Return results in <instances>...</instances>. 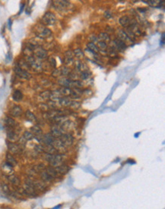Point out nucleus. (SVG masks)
<instances>
[{
	"label": "nucleus",
	"mask_w": 165,
	"mask_h": 209,
	"mask_svg": "<svg viewBox=\"0 0 165 209\" xmlns=\"http://www.w3.org/2000/svg\"><path fill=\"white\" fill-rule=\"evenodd\" d=\"M22 136L24 137V138H25V139H26L27 141H30V140L33 139V138H34V135H33L32 133H31V132H29V131H25V132H24Z\"/></svg>",
	"instance_id": "79ce46f5"
},
{
	"label": "nucleus",
	"mask_w": 165,
	"mask_h": 209,
	"mask_svg": "<svg viewBox=\"0 0 165 209\" xmlns=\"http://www.w3.org/2000/svg\"><path fill=\"white\" fill-rule=\"evenodd\" d=\"M59 91H60L62 96L66 97V96L71 95L72 90L70 88H66V87H63L61 89L59 90Z\"/></svg>",
	"instance_id": "72a5a7b5"
},
{
	"label": "nucleus",
	"mask_w": 165,
	"mask_h": 209,
	"mask_svg": "<svg viewBox=\"0 0 165 209\" xmlns=\"http://www.w3.org/2000/svg\"><path fill=\"white\" fill-rule=\"evenodd\" d=\"M46 171L47 172V174H48L50 177H52L53 179H56L58 177L59 174L57 173L56 169L54 168V167H51V166H50V167H47V168H46Z\"/></svg>",
	"instance_id": "bb28decb"
},
{
	"label": "nucleus",
	"mask_w": 165,
	"mask_h": 209,
	"mask_svg": "<svg viewBox=\"0 0 165 209\" xmlns=\"http://www.w3.org/2000/svg\"><path fill=\"white\" fill-rule=\"evenodd\" d=\"M25 117H26V119L28 121L31 122V123L37 121V118L34 116V114L33 113H31V111H29V110L26 111V113H25Z\"/></svg>",
	"instance_id": "e433bc0d"
},
{
	"label": "nucleus",
	"mask_w": 165,
	"mask_h": 209,
	"mask_svg": "<svg viewBox=\"0 0 165 209\" xmlns=\"http://www.w3.org/2000/svg\"><path fill=\"white\" fill-rule=\"evenodd\" d=\"M6 178L8 180V181L11 183V186L19 187L20 185H21V180H20V179L14 174L10 176H8Z\"/></svg>",
	"instance_id": "2eb2a0df"
},
{
	"label": "nucleus",
	"mask_w": 165,
	"mask_h": 209,
	"mask_svg": "<svg viewBox=\"0 0 165 209\" xmlns=\"http://www.w3.org/2000/svg\"><path fill=\"white\" fill-rule=\"evenodd\" d=\"M161 2H160V1H147V3H148L149 5H153V6H154V5H161V3H160Z\"/></svg>",
	"instance_id": "5fc2aeb1"
},
{
	"label": "nucleus",
	"mask_w": 165,
	"mask_h": 209,
	"mask_svg": "<svg viewBox=\"0 0 165 209\" xmlns=\"http://www.w3.org/2000/svg\"><path fill=\"white\" fill-rule=\"evenodd\" d=\"M74 55L76 58L81 59L84 57V52L81 50V49H76L74 50Z\"/></svg>",
	"instance_id": "ea45409f"
},
{
	"label": "nucleus",
	"mask_w": 165,
	"mask_h": 209,
	"mask_svg": "<svg viewBox=\"0 0 165 209\" xmlns=\"http://www.w3.org/2000/svg\"><path fill=\"white\" fill-rule=\"evenodd\" d=\"M73 62V54L71 51H67L65 53V62L66 65H70Z\"/></svg>",
	"instance_id": "7c9ffc66"
},
{
	"label": "nucleus",
	"mask_w": 165,
	"mask_h": 209,
	"mask_svg": "<svg viewBox=\"0 0 165 209\" xmlns=\"http://www.w3.org/2000/svg\"><path fill=\"white\" fill-rule=\"evenodd\" d=\"M31 132L34 135H43V131L41 129V127L39 126H34L31 129Z\"/></svg>",
	"instance_id": "473e14b6"
},
{
	"label": "nucleus",
	"mask_w": 165,
	"mask_h": 209,
	"mask_svg": "<svg viewBox=\"0 0 165 209\" xmlns=\"http://www.w3.org/2000/svg\"><path fill=\"white\" fill-rule=\"evenodd\" d=\"M57 21V18L53 13L48 11L42 18V22L46 25H53Z\"/></svg>",
	"instance_id": "f03ea898"
},
{
	"label": "nucleus",
	"mask_w": 165,
	"mask_h": 209,
	"mask_svg": "<svg viewBox=\"0 0 165 209\" xmlns=\"http://www.w3.org/2000/svg\"><path fill=\"white\" fill-rule=\"evenodd\" d=\"M6 162L8 164H9L10 165L12 166V167H15V166L18 164V162L15 159V157L11 155V154H6Z\"/></svg>",
	"instance_id": "cd10ccee"
},
{
	"label": "nucleus",
	"mask_w": 165,
	"mask_h": 209,
	"mask_svg": "<svg viewBox=\"0 0 165 209\" xmlns=\"http://www.w3.org/2000/svg\"><path fill=\"white\" fill-rule=\"evenodd\" d=\"M34 151L37 153V154H41V153H44V147L43 144H37L34 147Z\"/></svg>",
	"instance_id": "37998d69"
},
{
	"label": "nucleus",
	"mask_w": 165,
	"mask_h": 209,
	"mask_svg": "<svg viewBox=\"0 0 165 209\" xmlns=\"http://www.w3.org/2000/svg\"><path fill=\"white\" fill-rule=\"evenodd\" d=\"M80 106H81V104H80L79 102H77V101H72L71 104H70V107L72 109H74V110H78V109H79Z\"/></svg>",
	"instance_id": "de8ad7c7"
},
{
	"label": "nucleus",
	"mask_w": 165,
	"mask_h": 209,
	"mask_svg": "<svg viewBox=\"0 0 165 209\" xmlns=\"http://www.w3.org/2000/svg\"><path fill=\"white\" fill-rule=\"evenodd\" d=\"M2 172H3V174H5L6 177L11 175V174H13V172H14L13 167L10 165L9 164H8L6 161H5V162L3 164H2Z\"/></svg>",
	"instance_id": "dca6fc26"
},
{
	"label": "nucleus",
	"mask_w": 165,
	"mask_h": 209,
	"mask_svg": "<svg viewBox=\"0 0 165 209\" xmlns=\"http://www.w3.org/2000/svg\"><path fill=\"white\" fill-rule=\"evenodd\" d=\"M18 66L20 67L21 68H22L23 70H24V71H28V70H31V67L29 66V65L28 64V62L25 61V60H20L19 61V63L18 64Z\"/></svg>",
	"instance_id": "c9c22d12"
},
{
	"label": "nucleus",
	"mask_w": 165,
	"mask_h": 209,
	"mask_svg": "<svg viewBox=\"0 0 165 209\" xmlns=\"http://www.w3.org/2000/svg\"><path fill=\"white\" fill-rule=\"evenodd\" d=\"M12 98H13L14 101H21L23 98L22 93L20 91H18V90H15V91H14L13 94H12Z\"/></svg>",
	"instance_id": "f704fd0d"
},
{
	"label": "nucleus",
	"mask_w": 165,
	"mask_h": 209,
	"mask_svg": "<svg viewBox=\"0 0 165 209\" xmlns=\"http://www.w3.org/2000/svg\"><path fill=\"white\" fill-rule=\"evenodd\" d=\"M56 138H54V137L52 135L50 134V133H47V134L45 135H43L42 138H41L40 142H41V144H43V145L53 144V143L54 140Z\"/></svg>",
	"instance_id": "ddd939ff"
},
{
	"label": "nucleus",
	"mask_w": 165,
	"mask_h": 209,
	"mask_svg": "<svg viewBox=\"0 0 165 209\" xmlns=\"http://www.w3.org/2000/svg\"><path fill=\"white\" fill-rule=\"evenodd\" d=\"M65 132V131L61 128V126L59 125H53L51 127L50 130V134L55 138H60Z\"/></svg>",
	"instance_id": "0eeeda50"
},
{
	"label": "nucleus",
	"mask_w": 165,
	"mask_h": 209,
	"mask_svg": "<svg viewBox=\"0 0 165 209\" xmlns=\"http://www.w3.org/2000/svg\"><path fill=\"white\" fill-rule=\"evenodd\" d=\"M72 101L66 97H62L58 101V104L62 107H70Z\"/></svg>",
	"instance_id": "a878e982"
},
{
	"label": "nucleus",
	"mask_w": 165,
	"mask_h": 209,
	"mask_svg": "<svg viewBox=\"0 0 165 209\" xmlns=\"http://www.w3.org/2000/svg\"><path fill=\"white\" fill-rule=\"evenodd\" d=\"M53 146L55 147L57 152L61 153L62 154H64L67 152V147L59 138H56L54 140L53 143Z\"/></svg>",
	"instance_id": "39448f33"
},
{
	"label": "nucleus",
	"mask_w": 165,
	"mask_h": 209,
	"mask_svg": "<svg viewBox=\"0 0 165 209\" xmlns=\"http://www.w3.org/2000/svg\"><path fill=\"white\" fill-rule=\"evenodd\" d=\"M52 75H53V76H54V77L61 76V74H60V68L54 70V71H53Z\"/></svg>",
	"instance_id": "6e6d98bb"
},
{
	"label": "nucleus",
	"mask_w": 165,
	"mask_h": 209,
	"mask_svg": "<svg viewBox=\"0 0 165 209\" xmlns=\"http://www.w3.org/2000/svg\"><path fill=\"white\" fill-rule=\"evenodd\" d=\"M33 186L35 189L36 191H45L47 188V183H44L42 180H33Z\"/></svg>",
	"instance_id": "9b49d317"
},
{
	"label": "nucleus",
	"mask_w": 165,
	"mask_h": 209,
	"mask_svg": "<svg viewBox=\"0 0 165 209\" xmlns=\"http://www.w3.org/2000/svg\"><path fill=\"white\" fill-rule=\"evenodd\" d=\"M18 146L21 147V149H23V148L25 147V145H26L27 140L25 139L24 137L21 136V137H19V138H18Z\"/></svg>",
	"instance_id": "58836bf2"
},
{
	"label": "nucleus",
	"mask_w": 165,
	"mask_h": 209,
	"mask_svg": "<svg viewBox=\"0 0 165 209\" xmlns=\"http://www.w3.org/2000/svg\"><path fill=\"white\" fill-rule=\"evenodd\" d=\"M117 39L120 41H123V43L126 44V42H130V38L128 36V34H126L124 31L123 30H119L117 32Z\"/></svg>",
	"instance_id": "4468645a"
},
{
	"label": "nucleus",
	"mask_w": 165,
	"mask_h": 209,
	"mask_svg": "<svg viewBox=\"0 0 165 209\" xmlns=\"http://www.w3.org/2000/svg\"><path fill=\"white\" fill-rule=\"evenodd\" d=\"M5 123L6 127H9V128L15 129V127L16 126V123H15V120L12 118H11V117H7L6 118H5Z\"/></svg>",
	"instance_id": "c85d7f7f"
},
{
	"label": "nucleus",
	"mask_w": 165,
	"mask_h": 209,
	"mask_svg": "<svg viewBox=\"0 0 165 209\" xmlns=\"http://www.w3.org/2000/svg\"><path fill=\"white\" fill-rule=\"evenodd\" d=\"M36 34H37L38 38L44 39V38H48V37H50L51 35V31L47 28H46V27L39 26L37 28Z\"/></svg>",
	"instance_id": "7ed1b4c3"
},
{
	"label": "nucleus",
	"mask_w": 165,
	"mask_h": 209,
	"mask_svg": "<svg viewBox=\"0 0 165 209\" xmlns=\"http://www.w3.org/2000/svg\"><path fill=\"white\" fill-rule=\"evenodd\" d=\"M60 74H61V76H66V75H68L69 74V69L66 66L60 67Z\"/></svg>",
	"instance_id": "a19ab883"
},
{
	"label": "nucleus",
	"mask_w": 165,
	"mask_h": 209,
	"mask_svg": "<svg viewBox=\"0 0 165 209\" xmlns=\"http://www.w3.org/2000/svg\"><path fill=\"white\" fill-rule=\"evenodd\" d=\"M2 189L3 190L4 192H5L6 194H11V190L9 188V186H8V184L5 183H2Z\"/></svg>",
	"instance_id": "c03bdc74"
},
{
	"label": "nucleus",
	"mask_w": 165,
	"mask_h": 209,
	"mask_svg": "<svg viewBox=\"0 0 165 209\" xmlns=\"http://www.w3.org/2000/svg\"><path fill=\"white\" fill-rule=\"evenodd\" d=\"M50 165L53 167H57L63 164V156L62 154H54L50 163Z\"/></svg>",
	"instance_id": "1a4fd4ad"
},
{
	"label": "nucleus",
	"mask_w": 165,
	"mask_h": 209,
	"mask_svg": "<svg viewBox=\"0 0 165 209\" xmlns=\"http://www.w3.org/2000/svg\"><path fill=\"white\" fill-rule=\"evenodd\" d=\"M54 168L56 169V170H57L59 174H62V175L67 174L69 170V167L67 164H62L61 165L58 166L57 167H54Z\"/></svg>",
	"instance_id": "aec40b11"
},
{
	"label": "nucleus",
	"mask_w": 165,
	"mask_h": 209,
	"mask_svg": "<svg viewBox=\"0 0 165 209\" xmlns=\"http://www.w3.org/2000/svg\"><path fill=\"white\" fill-rule=\"evenodd\" d=\"M60 126H61V128L63 129L64 131H68V130H72L73 128H74L75 126V124L73 123L71 121V120H66L63 123H62L61 125H60Z\"/></svg>",
	"instance_id": "412c9836"
},
{
	"label": "nucleus",
	"mask_w": 165,
	"mask_h": 209,
	"mask_svg": "<svg viewBox=\"0 0 165 209\" xmlns=\"http://www.w3.org/2000/svg\"><path fill=\"white\" fill-rule=\"evenodd\" d=\"M33 53H34V55L35 56L36 58L38 59H44L47 57V52L46 51V50H44L41 47H36L33 50Z\"/></svg>",
	"instance_id": "423d86ee"
},
{
	"label": "nucleus",
	"mask_w": 165,
	"mask_h": 209,
	"mask_svg": "<svg viewBox=\"0 0 165 209\" xmlns=\"http://www.w3.org/2000/svg\"><path fill=\"white\" fill-rule=\"evenodd\" d=\"M119 22H120V24H121V25H123V26L127 27L130 25V18L127 16V15H124V16L121 17V18H120V20H119Z\"/></svg>",
	"instance_id": "2f4dec72"
},
{
	"label": "nucleus",
	"mask_w": 165,
	"mask_h": 209,
	"mask_svg": "<svg viewBox=\"0 0 165 209\" xmlns=\"http://www.w3.org/2000/svg\"><path fill=\"white\" fill-rule=\"evenodd\" d=\"M6 144L9 152L12 154H20V153L21 152V151H22V149L18 146V144H15V143L14 142H11V141H7Z\"/></svg>",
	"instance_id": "6e6552de"
},
{
	"label": "nucleus",
	"mask_w": 165,
	"mask_h": 209,
	"mask_svg": "<svg viewBox=\"0 0 165 209\" xmlns=\"http://www.w3.org/2000/svg\"><path fill=\"white\" fill-rule=\"evenodd\" d=\"M53 4L59 9H65L71 5L69 1H54Z\"/></svg>",
	"instance_id": "a211bd4d"
},
{
	"label": "nucleus",
	"mask_w": 165,
	"mask_h": 209,
	"mask_svg": "<svg viewBox=\"0 0 165 209\" xmlns=\"http://www.w3.org/2000/svg\"><path fill=\"white\" fill-rule=\"evenodd\" d=\"M87 47L88 48L90 51L93 53H97L99 52V50L97 48V45H95V44H92V43H88L87 44Z\"/></svg>",
	"instance_id": "4c0bfd02"
},
{
	"label": "nucleus",
	"mask_w": 165,
	"mask_h": 209,
	"mask_svg": "<svg viewBox=\"0 0 165 209\" xmlns=\"http://www.w3.org/2000/svg\"><path fill=\"white\" fill-rule=\"evenodd\" d=\"M24 54L25 55V56H34L33 50L28 47L24 50Z\"/></svg>",
	"instance_id": "49530a36"
},
{
	"label": "nucleus",
	"mask_w": 165,
	"mask_h": 209,
	"mask_svg": "<svg viewBox=\"0 0 165 209\" xmlns=\"http://www.w3.org/2000/svg\"><path fill=\"white\" fill-rule=\"evenodd\" d=\"M15 72L18 77L24 78V79H29L31 78V75H30L29 73L27 71H24L22 68H20L18 64H16L15 66Z\"/></svg>",
	"instance_id": "f8f14e48"
},
{
	"label": "nucleus",
	"mask_w": 165,
	"mask_h": 209,
	"mask_svg": "<svg viewBox=\"0 0 165 209\" xmlns=\"http://www.w3.org/2000/svg\"><path fill=\"white\" fill-rule=\"evenodd\" d=\"M75 68L78 72H83V71H88V67L84 62H80V61H76L75 63Z\"/></svg>",
	"instance_id": "f3484780"
},
{
	"label": "nucleus",
	"mask_w": 165,
	"mask_h": 209,
	"mask_svg": "<svg viewBox=\"0 0 165 209\" xmlns=\"http://www.w3.org/2000/svg\"><path fill=\"white\" fill-rule=\"evenodd\" d=\"M97 39H99L100 41H102V42H104V43L109 42V41H110V35H109L107 33H105V32L100 33L98 35V38H97Z\"/></svg>",
	"instance_id": "c756f323"
},
{
	"label": "nucleus",
	"mask_w": 165,
	"mask_h": 209,
	"mask_svg": "<svg viewBox=\"0 0 165 209\" xmlns=\"http://www.w3.org/2000/svg\"><path fill=\"white\" fill-rule=\"evenodd\" d=\"M44 152L48 153V154H53V155L58 154V152H57V151L56 150L55 147L53 146V144H47V145H44Z\"/></svg>",
	"instance_id": "393cba45"
},
{
	"label": "nucleus",
	"mask_w": 165,
	"mask_h": 209,
	"mask_svg": "<svg viewBox=\"0 0 165 209\" xmlns=\"http://www.w3.org/2000/svg\"><path fill=\"white\" fill-rule=\"evenodd\" d=\"M59 139L65 144L66 146H69L72 145L73 144V141H74V138H73L72 135L69 133H64V134L60 137Z\"/></svg>",
	"instance_id": "9d476101"
},
{
	"label": "nucleus",
	"mask_w": 165,
	"mask_h": 209,
	"mask_svg": "<svg viewBox=\"0 0 165 209\" xmlns=\"http://www.w3.org/2000/svg\"><path fill=\"white\" fill-rule=\"evenodd\" d=\"M40 96H41V97H42L43 99H44V100L50 99V91H44V92H42L41 94H40Z\"/></svg>",
	"instance_id": "09e8293b"
},
{
	"label": "nucleus",
	"mask_w": 165,
	"mask_h": 209,
	"mask_svg": "<svg viewBox=\"0 0 165 209\" xmlns=\"http://www.w3.org/2000/svg\"><path fill=\"white\" fill-rule=\"evenodd\" d=\"M6 135L7 138L11 142H15V141H18V138H19V135H18V132L15 131L13 128H9V127H6Z\"/></svg>",
	"instance_id": "20e7f679"
},
{
	"label": "nucleus",
	"mask_w": 165,
	"mask_h": 209,
	"mask_svg": "<svg viewBox=\"0 0 165 209\" xmlns=\"http://www.w3.org/2000/svg\"><path fill=\"white\" fill-rule=\"evenodd\" d=\"M48 62L50 66L53 67V68H55V67L57 66V61H56V59L53 58V57L52 56L50 57L48 59Z\"/></svg>",
	"instance_id": "3c124183"
},
{
	"label": "nucleus",
	"mask_w": 165,
	"mask_h": 209,
	"mask_svg": "<svg viewBox=\"0 0 165 209\" xmlns=\"http://www.w3.org/2000/svg\"><path fill=\"white\" fill-rule=\"evenodd\" d=\"M88 41H89V43L95 44V43L97 41V38L95 35H94V34H91V35L88 37Z\"/></svg>",
	"instance_id": "864d4df0"
},
{
	"label": "nucleus",
	"mask_w": 165,
	"mask_h": 209,
	"mask_svg": "<svg viewBox=\"0 0 165 209\" xmlns=\"http://www.w3.org/2000/svg\"><path fill=\"white\" fill-rule=\"evenodd\" d=\"M40 176H41V180H42V181H44V183H51V182H52V180H53L52 177H50V176L48 174H47V172L46 171V170L41 171V173H40Z\"/></svg>",
	"instance_id": "4be33fe9"
},
{
	"label": "nucleus",
	"mask_w": 165,
	"mask_h": 209,
	"mask_svg": "<svg viewBox=\"0 0 165 209\" xmlns=\"http://www.w3.org/2000/svg\"><path fill=\"white\" fill-rule=\"evenodd\" d=\"M10 114L14 117H18L22 114V110L19 106H15L10 110Z\"/></svg>",
	"instance_id": "5701e85b"
},
{
	"label": "nucleus",
	"mask_w": 165,
	"mask_h": 209,
	"mask_svg": "<svg viewBox=\"0 0 165 209\" xmlns=\"http://www.w3.org/2000/svg\"><path fill=\"white\" fill-rule=\"evenodd\" d=\"M113 47L117 49V50H123L126 49V44L123 43V41L118 40L117 38L113 41Z\"/></svg>",
	"instance_id": "b1692460"
},
{
	"label": "nucleus",
	"mask_w": 165,
	"mask_h": 209,
	"mask_svg": "<svg viewBox=\"0 0 165 209\" xmlns=\"http://www.w3.org/2000/svg\"><path fill=\"white\" fill-rule=\"evenodd\" d=\"M58 83L60 85H62L63 87H66V88H70L72 85V81L69 78H64V77L58 79Z\"/></svg>",
	"instance_id": "6ab92c4d"
},
{
	"label": "nucleus",
	"mask_w": 165,
	"mask_h": 209,
	"mask_svg": "<svg viewBox=\"0 0 165 209\" xmlns=\"http://www.w3.org/2000/svg\"><path fill=\"white\" fill-rule=\"evenodd\" d=\"M97 47V48H98V50H102V51H105L107 48V44L104 42H102V41H100V42H98Z\"/></svg>",
	"instance_id": "a18cd8bd"
},
{
	"label": "nucleus",
	"mask_w": 165,
	"mask_h": 209,
	"mask_svg": "<svg viewBox=\"0 0 165 209\" xmlns=\"http://www.w3.org/2000/svg\"><path fill=\"white\" fill-rule=\"evenodd\" d=\"M22 194L26 195L31 196V197H35L37 195V191L34 188L32 185H30L28 183H24L22 187Z\"/></svg>",
	"instance_id": "f257e3e1"
},
{
	"label": "nucleus",
	"mask_w": 165,
	"mask_h": 209,
	"mask_svg": "<svg viewBox=\"0 0 165 209\" xmlns=\"http://www.w3.org/2000/svg\"><path fill=\"white\" fill-rule=\"evenodd\" d=\"M90 75H91V73H90L88 71H85L81 73V76H80V78H81L82 80H85L89 78Z\"/></svg>",
	"instance_id": "8fccbe9b"
},
{
	"label": "nucleus",
	"mask_w": 165,
	"mask_h": 209,
	"mask_svg": "<svg viewBox=\"0 0 165 209\" xmlns=\"http://www.w3.org/2000/svg\"><path fill=\"white\" fill-rule=\"evenodd\" d=\"M39 108H40V110H41L42 111L47 113V111L49 110V108H50V107H49L48 105L46 104H39Z\"/></svg>",
	"instance_id": "603ef678"
},
{
	"label": "nucleus",
	"mask_w": 165,
	"mask_h": 209,
	"mask_svg": "<svg viewBox=\"0 0 165 209\" xmlns=\"http://www.w3.org/2000/svg\"><path fill=\"white\" fill-rule=\"evenodd\" d=\"M111 15L112 14L110 11H105V13H104V17H105L106 18H111V16H112Z\"/></svg>",
	"instance_id": "4d7b16f0"
}]
</instances>
